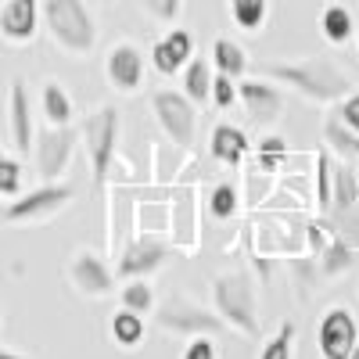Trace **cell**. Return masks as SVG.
Wrapping results in <instances>:
<instances>
[{"label": "cell", "instance_id": "36", "mask_svg": "<svg viewBox=\"0 0 359 359\" xmlns=\"http://www.w3.org/2000/svg\"><path fill=\"white\" fill-rule=\"evenodd\" d=\"M338 115H341V123H345L348 130H355V133H359V90L345 97V104H341V111H338Z\"/></svg>", "mask_w": 359, "mask_h": 359}, {"label": "cell", "instance_id": "29", "mask_svg": "<svg viewBox=\"0 0 359 359\" xmlns=\"http://www.w3.org/2000/svg\"><path fill=\"white\" fill-rule=\"evenodd\" d=\"M294 355V323H280V331L262 345L259 359H291Z\"/></svg>", "mask_w": 359, "mask_h": 359}, {"label": "cell", "instance_id": "24", "mask_svg": "<svg viewBox=\"0 0 359 359\" xmlns=\"http://www.w3.org/2000/svg\"><path fill=\"white\" fill-rule=\"evenodd\" d=\"M355 201H359V176L352 162H345L341 169H334V212H348Z\"/></svg>", "mask_w": 359, "mask_h": 359}, {"label": "cell", "instance_id": "27", "mask_svg": "<svg viewBox=\"0 0 359 359\" xmlns=\"http://www.w3.org/2000/svg\"><path fill=\"white\" fill-rule=\"evenodd\" d=\"M22 194V162L0 151V198H18Z\"/></svg>", "mask_w": 359, "mask_h": 359}, {"label": "cell", "instance_id": "33", "mask_svg": "<svg viewBox=\"0 0 359 359\" xmlns=\"http://www.w3.org/2000/svg\"><path fill=\"white\" fill-rule=\"evenodd\" d=\"M151 65H155V72H162V76H176L180 69H184V62L169 50V43H165V36L158 40V43H151Z\"/></svg>", "mask_w": 359, "mask_h": 359}, {"label": "cell", "instance_id": "9", "mask_svg": "<svg viewBox=\"0 0 359 359\" xmlns=\"http://www.w3.org/2000/svg\"><path fill=\"white\" fill-rule=\"evenodd\" d=\"M316 345H320L323 359H348L352 348L359 345V327H355L352 313L341 306L327 309L320 320V331H316Z\"/></svg>", "mask_w": 359, "mask_h": 359}, {"label": "cell", "instance_id": "14", "mask_svg": "<svg viewBox=\"0 0 359 359\" xmlns=\"http://www.w3.org/2000/svg\"><path fill=\"white\" fill-rule=\"evenodd\" d=\"M8 126H11V144L18 155H29V147L36 144V126H33V104H29V86L18 76L11 83V97H8Z\"/></svg>", "mask_w": 359, "mask_h": 359}, {"label": "cell", "instance_id": "10", "mask_svg": "<svg viewBox=\"0 0 359 359\" xmlns=\"http://www.w3.org/2000/svg\"><path fill=\"white\" fill-rule=\"evenodd\" d=\"M158 323L165 327V331H180V334H216L223 331V320L219 313L212 316L208 309L187 302V298H169V302L158 306Z\"/></svg>", "mask_w": 359, "mask_h": 359}, {"label": "cell", "instance_id": "13", "mask_svg": "<svg viewBox=\"0 0 359 359\" xmlns=\"http://www.w3.org/2000/svg\"><path fill=\"white\" fill-rule=\"evenodd\" d=\"M104 76L118 94H133L144 83V54L137 43H115L104 57Z\"/></svg>", "mask_w": 359, "mask_h": 359}, {"label": "cell", "instance_id": "3", "mask_svg": "<svg viewBox=\"0 0 359 359\" xmlns=\"http://www.w3.org/2000/svg\"><path fill=\"white\" fill-rule=\"evenodd\" d=\"M212 298H216V313H219V320L226 327L241 331L245 338H259L255 291H252L248 277H241V273H216Z\"/></svg>", "mask_w": 359, "mask_h": 359}, {"label": "cell", "instance_id": "22", "mask_svg": "<svg viewBox=\"0 0 359 359\" xmlns=\"http://www.w3.org/2000/svg\"><path fill=\"white\" fill-rule=\"evenodd\" d=\"M111 338H115V345H123V348H137L144 341V320H140V313H133L126 306L118 309L111 316Z\"/></svg>", "mask_w": 359, "mask_h": 359}, {"label": "cell", "instance_id": "8", "mask_svg": "<svg viewBox=\"0 0 359 359\" xmlns=\"http://www.w3.org/2000/svg\"><path fill=\"white\" fill-rule=\"evenodd\" d=\"M69 284L83 294V298H108L115 291V273L108 269V262L90 252V248H79L69 262Z\"/></svg>", "mask_w": 359, "mask_h": 359}, {"label": "cell", "instance_id": "30", "mask_svg": "<svg viewBox=\"0 0 359 359\" xmlns=\"http://www.w3.org/2000/svg\"><path fill=\"white\" fill-rule=\"evenodd\" d=\"M208 212H212L216 219L237 216V191H233L230 184H219L212 194H208Z\"/></svg>", "mask_w": 359, "mask_h": 359}, {"label": "cell", "instance_id": "21", "mask_svg": "<svg viewBox=\"0 0 359 359\" xmlns=\"http://www.w3.org/2000/svg\"><path fill=\"white\" fill-rule=\"evenodd\" d=\"M323 137H327V144H331L345 162L359 165V133H355V130H348V126L341 123V115H338V118H331V123L323 126Z\"/></svg>", "mask_w": 359, "mask_h": 359}, {"label": "cell", "instance_id": "5", "mask_svg": "<svg viewBox=\"0 0 359 359\" xmlns=\"http://www.w3.org/2000/svg\"><path fill=\"white\" fill-rule=\"evenodd\" d=\"M76 198V187L72 184H57V180H47L43 187L29 191V194H18V198H8L4 205V223H40L54 212H62V208Z\"/></svg>", "mask_w": 359, "mask_h": 359}, {"label": "cell", "instance_id": "15", "mask_svg": "<svg viewBox=\"0 0 359 359\" xmlns=\"http://www.w3.org/2000/svg\"><path fill=\"white\" fill-rule=\"evenodd\" d=\"M165 255H169V248H165L162 241H155V237H140V241H133V245L123 252L115 273L123 277V280L147 277V273H155V269L165 266Z\"/></svg>", "mask_w": 359, "mask_h": 359}, {"label": "cell", "instance_id": "1", "mask_svg": "<svg viewBox=\"0 0 359 359\" xmlns=\"http://www.w3.org/2000/svg\"><path fill=\"white\" fill-rule=\"evenodd\" d=\"M266 76L269 79H277L284 86H294L298 94H306L309 101H338L345 97L352 83L348 76L334 65V62H327V57H306V62H273V65H266Z\"/></svg>", "mask_w": 359, "mask_h": 359}, {"label": "cell", "instance_id": "17", "mask_svg": "<svg viewBox=\"0 0 359 359\" xmlns=\"http://www.w3.org/2000/svg\"><path fill=\"white\" fill-rule=\"evenodd\" d=\"M40 108H43V118L50 126H72V115H76V104L69 97V90L57 83V79H47L43 90H40Z\"/></svg>", "mask_w": 359, "mask_h": 359}, {"label": "cell", "instance_id": "19", "mask_svg": "<svg viewBox=\"0 0 359 359\" xmlns=\"http://www.w3.org/2000/svg\"><path fill=\"white\" fill-rule=\"evenodd\" d=\"M212 69H208L205 57H191L184 65V94L194 101V104H208L212 101Z\"/></svg>", "mask_w": 359, "mask_h": 359}, {"label": "cell", "instance_id": "6", "mask_svg": "<svg viewBox=\"0 0 359 359\" xmlns=\"http://www.w3.org/2000/svg\"><path fill=\"white\" fill-rule=\"evenodd\" d=\"M151 108H155V118H158L162 133L176 147H191L194 144L198 111H194V101L184 94V90H158V94L151 97Z\"/></svg>", "mask_w": 359, "mask_h": 359}, {"label": "cell", "instance_id": "7", "mask_svg": "<svg viewBox=\"0 0 359 359\" xmlns=\"http://www.w3.org/2000/svg\"><path fill=\"white\" fill-rule=\"evenodd\" d=\"M76 144H79V133L72 126H50L36 133V144H33V155H36V172L43 180H62L72 165V155H76Z\"/></svg>", "mask_w": 359, "mask_h": 359}, {"label": "cell", "instance_id": "4", "mask_svg": "<svg viewBox=\"0 0 359 359\" xmlns=\"http://www.w3.org/2000/svg\"><path fill=\"white\" fill-rule=\"evenodd\" d=\"M118 111L115 104H101L94 115L86 118L83 126V144H86V158H90V169H94V184L101 187L104 176L111 169V158H115V147H118Z\"/></svg>", "mask_w": 359, "mask_h": 359}, {"label": "cell", "instance_id": "26", "mask_svg": "<svg viewBox=\"0 0 359 359\" xmlns=\"http://www.w3.org/2000/svg\"><path fill=\"white\" fill-rule=\"evenodd\" d=\"M255 151H259V169L262 172H277L287 158V144H284V137H262L255 144Z\"/></svg>", "mask_w": 359, "mask_h": 359}, {"label": "cell", "instance_id": "35", "mask_svg": "<svg viewBox=\"0 0 359 359\" xmlns=\"http://www.w3.org/2000/svg\"><path fill=\"white\" fill-rule=\"evenodd\" d=\"M180 359H219V352H216V341L208 334H198V338L187 341V348H184Z\"/></svg>", "mask_w": 359, "mask_h": 359}, {"label": "cell", "instance_id": "18", "mask_svg": "<svg viewBox=\"0 0 359 359\" xmlns=\"http://www.w3.org/2000/svg\"><path fill=\"white\" fill-rule=\"evenodd\" d=\"M212 69L223 72V76H230V79H245V72H248V54H245V47L233 43V40H226V36H219V40L212 43Z\"/></svg>", "mask_w": 359, "mask_h": 359}, {"label": "cell", "instance_id": "31", "mask_svg": "<svg viewBox=\"0 0 359 359\" xmlns=\"http://www.w3.org/2000/svg\"><path fill=\"white\" fill-rule=\"evenodd\" d=\"M140 8L151 15L155 22L172 25V22L180 18V11H184V0H140Z\"/></svg>", "mask_w": 359, "mask_h": 359}, {"label": "cell", "instance_id": "25", "mask_svg": "<svg viewBox=\"0 0 359 359\" xmlns=\"http://www.w3.org/2000/svg\"><path fill=\"white\" fill-rule=\"evenodd\" d=\"M316 205L323 212H331L334 208V165L327 158V151L316 155Z\"/></svg>", "mask_w": 359, "mask_h": 359}, {"label": "cell", "instance_id": "20", "mask_svg": "<svg viewBox=\"0 0 359 359\" xmlns=\"http://www.w3.org/2000/svg\"><path fill=\"white\" fill-rule=\"evenodd\" d=\"M352 29H355V18H352L348 8H341V4L323 8V15H320V33H323V40L348 43V40H352Z\"/></svg>", "mask_w": 359, "mask_h": 359}, {"label": "cell", "instance_id": "28", "mask_svg": "<svg viewBox=\"0 0 359 359\" xmlns=\"http://www.w3.org/2000/svg\"><path fill=\"white\" fill-rule=\"evenodd\" d=\"M123 306L126 309H133V313H151V306H155V294H151V284H144L140 277L137 280H126V287H123Z\"/></svg>", "mask_w": 359, "mask_h": 359}, {"label": "cell", "instance_id": "38", "mask_svg": "<svg viewBox=\"0 0 359 359\" xmlns=\"http://www.w3.org/2000/svg\"><path fill=\"white\" fill-rule=\"evenodd\" d=\"M348 359H359V345H355V348H352V355H348Z\"/></svg>", "mask_w": 359, "mask_h": 359}, {"label": "cell", "instance_id": "16", "mask_svg": "<svg viewBox=\"0 0 359 359\" xmlns=\"http://www.w3.org/2000/svg\"><path fill=\"white\" fill-rule=\"evenodd\" d=\"M248 147H252V144H248L245 130H237V126H230V123L216 126V130H212V140H208V151H212L219 162H226V165L245 162Z\"/></svg>", "mask_w": 359, "mask_h": 359}, {"label": "cell", "instance_id": "23", "mask_svg": "<svg viewBox=\"0 0 359 359\" xmlns=\"http://www.w3.org/2000/svg\"><path fill=\"white\" fill-rule=\"evenodd\" d=\"M269 15V0H230V18L245 33H259Z\"/></svg>", "mask_w": 359, "mask_h": 359}, {"label": "cell", "instance_id": "32", "mask_svg": "<svg viewBox=\"0 0 359 359\" xmlns=\"http://www.w3.org/2000/svg\"><path fill=\"white\" fill-rule=\"evenodd\" d=\"M348 266H352L348 245L345 241H331V248L323 252V277H334V273H341V269H348Z\"/></svg>", "mask_w": 359, "mask_h": 359}, {"label": "cell", "instance_id": "2", "mask_svg": "<svg viewBox=\"0 0 359 359\" xmlns=\"http://www.w3.org/2000/svg\"><path fill=\"white\" fill-rule=\"evenodd\" d=\"M43 29L50 33L54 47L72 57H86L97 43V22L90 15L86 0H43Z\"/></svg>", "mask_w": 359, "mask_h": 359}, {"label": "cell", "instance_id": "11", "mask_svg": "<svg viewBox=\"0 0 359 359\" xmlns=\"http://www.w3.org/2000/svg\"><path fill=\"white\" fill-rule=\"evenodd\" d=\"M43 0H0V36L22 47L33 43L43 22Z\"/></svg>", "mask_w": 359, "mask_h": 359}, {"label": "cell", "instance_id": "37", "mask_svg": "<svg viewBox=\"0 0 359 359\" xmlns=\"http://www.w3.org/2000/svg\"><path fill=\"white\" fill-rule=\"evenodd\" d=\"M0 359H25V355H18V352H11V348H0Z\"/></svg>", "mask_w": 359, "mask_h": 359}, {"label": "cell", "instance_id": "12", "mask_svg": "<svg viewBox=\"0 0 359 359\" xmlns=\"http://www.w3.org/2000/svg\"><path fill=\"white\" fill-rule=\"evenodd\" d=\"M237 97H241L248 118L259 126L277 123L284 111V94L277 86H269L266 79H237Z\"/></svg>", "mask_w": 359, "mask_h": 359}, {"label": "cell", "instance_id": "34", "mask_svg": "<svg viewBox=\"0 0 359 359\" xmlns=\"http://www.w3.org/2000/svg\"><path fill=\"white\" fill-rule=\"evenodd\" d=\"M233 101H237V79L216 72V79H212V104L216 108H230Z\"/></svg>", "mask_w": 359, "mask_h": 359}]
</instances>
